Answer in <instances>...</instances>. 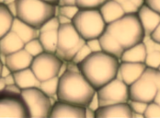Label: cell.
I'll return each instance as SVG.
<instances>
[{"mask_svg":"<svg viewBox=\"0 0 160 118\" xmlns=\"http://www.w3.org/2000/svg\"><path fill=\"white\" fill-rule=\"evenodd\" d=\"M29 118V112L21 93L0 91V118Z\"/></svg>","mask_w":160,"mask_h":118,"instance_id":"10","label":"cell"},{"mask_svg":"<svg viewBox=\"0 0 160 118\" xmlns=\"http://www.w3.org/2000/svg\"><path fill=\"white\" fill-rule=\"evenodd\" d=\"M132 118H144V116L143 115L137 114V113H133V112H132Z\"/></svg>","mask_w":160,"mask_h":118,"instance_id":"50","label":"cell"},{"mask_svg":"<svg viewBox=\"0 0 160 118\" xmlns=\"http://www.w3.org/2000/svg\"><path fill=\"white\" fill-rule=\"evenodd\" d=\"M24 49L33 58L45 52L38 38H35L27 42L24 45Z\"/></svg>","mask_w":160,"mask_h":118,"instance_id":"26","label":"cell"},{"mask_svg":"<svg viewBox=\"0 0 160 118\" xmlns=\"http://www.w3.org/2000/svg\"><path fill=\"white\" fill-rule=\"evenodd\" d=\"M11 73H12V72L6 64H3L1 71V77L4 78Z\"/></svg>","mask_w":160,"mask_h":118,"instance_id":"42","label":"cell"},{"mask_svg":"<svg viewBox=\"0 0 160 118\" xmlns=\"http://www.w3.org/2000/svg\"><path fill=\"white\" fill-rule=\"evenodd\" d=\"M86 44L92 53L102 51L101 45L99 38H94L86 41Z\"/></svg>","mask_w":160,"mask_h":118,"instance_id":"36","label":"cell"},{"mask_svg":"<svg viewBox=\"0 0 160 118\" xmlns=\"http://www.w3.org/2000/svg\"><path fill=\"white\" fill-rule=\"evenodd\" d=\"M150 36L153 40L160 44V22Z\"/></svg>","mask_w":160,"mask_h":118,"instance_id":"39","label":"cell"},{"mask_svg":"<svg viewBox=\"0 0 160 118\" xmlns=\"http://www.w3.org/2000/svg\"><path fill=\"white\" fill-rule=\"evenodd\" d=\"M85 107L58 101L52 107L50 118H85Z\"/></svg>","mask_w":160,"mask_h":118,"instance_id":"12","label":"cell"},{"mask_svg":"<svg viewBox=\"0 0 160 118\" xmlns=\"http://www.w3.org/2000/svg\"><path fill=\"white\" fill-rule=\"evenodd\" d=\"M146 68L145 63L120 62L119 71L122 81L130 86L142 76Z\"/></svg>","mask_w":160,"mask_h":118,"instance_id":"15","label":"cell"},{"mask_svg":"<svg viewBox=\"0 0 160 118\" xmlns=\"http://www.w3.org/2000/svg\"><path fill=\"white\" fill-rule=\"evenodd\" d=\"M85 116L86 118H96V112L88 107H86Z\"/></svg>","mask_w":160,"mask_h":118,"instance_id":"45","label":"cell"},{"mask_svg":"<svg viewBox=\"0 0 160 118\" xmlns=\"http://www.w3.org/2000/svg\"><path fill=\"white\" fill-rule=\"evenodd\" d=\"M105 31L118 43L124 51L142 42L145 36L137 13L125 14L107 24Z\"/></svg>","mask_w":160,"mask_h":118,"instance_id":"3","label":"cell"},{"mask_svg":"<svg viewBox=\"0 0 160 118\" xmlns=\"http://www.w3.org/2000/svg\"><path fill=\"white\" fill-rule=\"evenodd\" d=\"M14 3L16 17L36 30L56 16L57 6L42 0H14Z\"/></svg>","mask_w":160,"mask_h":118,"instance_id":"4","label":"cell"},{"mask_svg":"<svg viewBox=\"0 0 160 118\" xmlns=\"http://www.w3.org/2000/svg\"><path fill=\"white\" fill-rule=\"evenodd\" d=\"M16 84L21 90L39 88L40 81L30 67L13 73Z\"/></svg>","mask_w":160,"mask_h":118,"instance_id":"18","label":"cell"},{"mask_svg":"<svg viewBox=\"0 0 160 118\" xmlns=\"http://www.w3.org/2000/svg\"><path fill=\"white\" fill-rule=\"evenodd\" d=\"M86 44L72 23L62 25L58 30V40L55 55L62 61H72L78 50Z\"/></svg>","mask_w":160,"mask_h":118,"instance_id":"7","label":"cell"},{"mask_svg":"<svg viewBox=\"0 0 160 118\" xmlns=\"http://www.w3.org/2000/svg\"><path fill=\"white\" fill-rule=\"evenodd\" d=\"M96 92L100 107L128 103L130 100L129 86L116 78Z\"/></svg>","mask_w":160,"mask_h":118,"instance_id":"9","label":"cell"},{"mask_svg":"<svg viewBox=\"0 0 160 118\" xmlns=\"http://www.w3.org/2000/svg\"><path fill=\"white\" fill-rule=\"evenodd\" d=\"M25 44L21 38L10 30L0 39V51L5 56L24 48Z\"/></svg>","mask_w":160,"mask_h":118,"instance_id":"17","label":"cell"},{"mask_svg":"<svg viewBox=\"0 0 160 118\" xmlns=\"http://www.w3.org/2000/svg\"><path fill=\"white\" fill-rule=\"evenodd\" d=\"M59 78H52L40 82L39 88L48 97L57 94L59 88Z\"/></svg>","mask_w":160,"mask_h":118,"instance_id":"25","label":"cell"},{"mask_svg":"<svg viewBox=\"0 0 160 118\" xmlns=\"http://www.w3.org/2000/svg\"><path fill=\"white\" fill-rule=\"evenodd\" d=\"M128 103L133 113L143 115L148 105V103L143 102L131 100H129Z\"/></svg>","mask_w":160,"mask_h":118,"instance_id":"33","label":"cell"},{"mask_svg":"<svg viewBox=\"0 0 160 118\" xmlns=\"http://www.w3.org/2000/svg\"><path fill=\"white\" fill-rule=\"evenodd\" d=\"M107 0H76L80 9H99Z\"/></svg>","mask_w":160,"mask_h":118,"instance_id":"28","label":"cell"},{"mask_svg":"<svg viewBox=\"0 0 160 118\" xmlns=\"http://www.w3.org/2000/svg\"><path fill=\"white\" fill-rule=\"evenodd\" d=\"M137 16L145 35H150L160 22V15L144 4L139 8Z\"/></svg>","mask_w":160,"mask_h":118,"instance_id":"13","label":"cell"},{"mask_svg":"<svg viewBox=\"0 0 160 118\" xmlns=\"http://www.w3.org/2000/svg\"><path fill=\"white\" fill-rule=\"evenodd\" d=\"M121 7L125 14H135L139 9L129 0H114Z\"/></svg>","mask_w":160,"mask_h":118,"instance_id":"34","label":"cell"},{"mask_svg":"<svg viewBox=\"0 0 160 118\" xmlns=\"http://www.w3.org/2000/svg\"><path fill=\"white\" fill-rule=\"evenodd\" d=\"M15 17L8 5L0 2V39L11 30Z\"/></svg>","mask_w":160,"mask_h":118,"instance_id":"23","label":"cell"},{"mask_svg":"<svg viewBox=\"0 0 160 118\" xmlns=\"http://www.w3.org/2000/svg\"><path fill=\"white\" fill-rule=\"evenodd\" d=\"M1 51H0V55H1Z\"/></svg>","mask_w":160,"mask_h":118,"instance_id":"53","label":"cell"},{"mask_svg":"<svg viewBox=\"0 0 160 118\" xmlns=\"http://www.w3.org/2000/svg\"><path fill=\"white\" fill-rule=\"evenodd\" d=\"M87 107L90 108L91 110L96 112L100 107V106L99 101L98 98V94L97 92L96 91L94 95L92 97V99L90 100V102L88 103V105Z\"/></svg>","mask_w":160,"mask_h":118,"instance_id":"37","label":"cell"},{"mask_svg":"<svg viewBox=\"0 0 160 118\" xmlns=\"http://www.w3.org/2000/svg\"><path fill=\"white\" fill-rule=\"evenodd\" d=\"M72 23L86 41L99 38L107 25L99 9H80L72 19Z\"/></svg>","mask_w":160,"mask_h":118,"instance_id":"5","label":"cell"},{"mask_svg":"<svg viewBox=\"0 0 160 118\" xmlns=\"http://www.w3.org/2000/svg\"><path fill=\"white\" fill-rule=\"evenodd\" d=\"M132 116V111L128 103L101 106L96 111V118H131Z\"/></svg>","mask_w":160,"mask_h":118,"instance_id":"16","label":"cell"},{"mask_svg":"<svg viewBox=\"0 0 160 118\" xmlns=\"http://www.w3.org/2000/svg\"><path fill=\"white\" fill-rule=\"evenodd\" d=\"M21 94L27 106L29 117L50 118L52 106L49 97L39 88L22 90Z\"/></svg>","mask_w":160,"mask_h":118,"instance_id":"8","label":"cell"},{"mask_svg":"<svg viewBox=\"0 0 160 118\" xmlns=\"http://www.w3.org/2000/svg\"><path fill=\"white\" fill-rule=\"evenodd\" d=\"M66 5H77L76 0H59L57 6H62Z\"/></svg>","mask_w":160,"mask_h":118,"instance_id":"43","label":"cell"},{"mask_svg":"<svg viewBox=\"0 0 160 118\" xmlns=\"http://www.w3.org/2000/svg\"><path fill=\"white\" fill-rule=\"evenodd\" d=\"M77 64L68 62L66 73L59 78V101L86 107L96 92Z\"/></svg>","mask_w":160,"mask_h":118,"instance_id":"1","label":"cell"},{"mask_svg":"<svg viewBox=\"0 0 160 118\" xmlns=\"http://www.w3.org/2000/svg\"><path fill=\"white\" fill-rule=\"evenodd\" d=\"M138 9L145 4V0H129Z\"/></svg>","mask_w":160,"mask_h":118,"instance_id":"46","label":"cell"},{"mask_svg":"<svg viewBox=\"0 0 160 118\" xmlns=\"http://www.w3.org/2000/svg\"><path fill=\"white\" fill-rule=\"evenodd\" d=\"M11 30L14 31L25 44L32 39L38 38L39 36V30L31 27L17 17L15 18Z\"/></svg>","mask_w":160,"mask_h":118,"instance_id":"20","label":"cell"},{"mask_svg":"<svg viewBox=\"0 0 160 118\" xmlns=\"http://www.w3.org/2000/svg\"><path fill=\"white\" fill-rule=\"evenodd\" d=\"M160 90V72L147 67L142 74L129 86L130 100L149 103Z\"/></svg>","mask_w":160,"mask_h":118,"instance_id":"6","label":"cell"},{"mask_svg":"<svg viewBox=\"0 0 160 118\" xmlns=\"http://www.w3.org/2000/svg\"><path fill=\"white\" fill-rule=\"evenodd\" d=\"M91 53L90 49L85 44L78 50L71 62L78 65L86 59Z\"/></svg>","mask_w":160,"mask_h":118,"instance_id":"30","label":"cell"},{"mask_svg":"<svg viewBox=\"0 0 160 118\" xmlns=\"http://www.w3.org/2000/svg\"><path fill=\"white\" fill-rule=\"evenodd\" d=\"M63 62L55 54L44 52L33 58L30 68L38 79L42 82L58 77Z\"/></svg>","mask_w":160,"mask_h":118,"instance_id":"11","label":"cell"},{"mask_svg":"<svg viewBox=\"0 0 160 118\" xmlns=\"http://www.w3.org/2000/svg\"><path fill=\"white\" fill-rule=\"evenodd\" d=\"M146 118H160V106L154 101L148 103L144 114Z\"/></svg>","mask_w":160,"mask_h":118,"instance_id":"31","label":"cell"},{"mask_svg":"<svg viewBox=\"0 0 160 118\" xmlns=\"http://www.w3.org/2000/svg\"><path fill=\"white\" fill-rule=\"evenodd\" d=\"M60 25L57 17H53L49 20L43 26H42L39 31H58L60 28Z\"/></svg>","mask_w":160,"mask_h":118,"instance_id":"35","label":"cell"},{"mask_svg":"<svg viewBox=\"0 0 160 118\" xmlns=\"http://www.w3.org/2000/svg\"><path fill=\"white\" fill-rule=\"evenodd\" d=\"M42 1L56 6L58 5V2H59V0H42Z\"/></svg>","mask_w":160,"mask_h":118,"instance_id":"49","label":"cell"},{"mask_svg":"<svg viewBox=\"0 0 160 118\" xmlns=\"http://www.w3.org/2000/svg\"><path fill=\"white\" fill-rule=\"evenodd\" d=\"M158 70H159V71L160 72V66L159 67V68H158Z\"/></svg>","mask_w":160,"mask_h":118,"instance_id":"52","label":"cell"},{"mask_svg":"<svg viewBox=\"0 0 160 118\" xmlns=\"http://www.w3.org/2000/svg\"><path fill=\"white\" fill-rule=\"evenodd\" d=\"M3 64L2 63V62L0 60V77H1V71H2V67Z\"/></svg>","mask_w":160,"mask_h":118,"instance_id":"51","label":"cell"},{"mask_svg":"<svg viewBox=\"0 0 160 118\" xmlns=\"http://www.w3.org/2000/svg\"><path fill=\"white\" fill-rule=\"evenodd\" d=\"M56 17H57L59 23L61 25L72 23V20L65 17V16L61 15H58Z\"/></svg>","mask_w":160,"mask_h":118,"instance_id":"40","label":"cell"},{"mask_svg":"<svg viewBox=\"0 0 160 118\" xmlns=\"http://www.w3.org/2000/svg\"><path fill=\"white\" fill-rule=\"evenodd\" d=\"M33 58L23 48L6 56L5 64L14 73L31 67Z\"/></svg>","mask_w":160,"mask_h":118,"instance_id":"14","label":"cell"},{"mask_svg":"<svg viewBox=\"0 0 160 118\" xmlns=\"http://www.w3.org/2000/svg\"><path fill=\"white\" fill-rule=\"evenodd\" d=\"M144 63L147 67L158 69L160 66V51L147 53Z\"/></svg>","mask_w":160,"mask_h":118,"instance_id":"29","label":"cell"},{"mask_svg":"<svg viewBox=\"0 0 160 118\" xmlns=\"http://www.w3.org/2000/svg\"><path fill=\"white\" fill-rule=\"evenodd\" d=\"M6 87L4 78H3L0 77V91L4 90Z\"/></svg>","mask_w":160,"mask_h":118,"instance_id":"47","label":"cell"},{"mask_svg":"<svg viewBox=\"0 0 160 118\" xmlns=\"http://www.w3.org/2000/svg\"><path fill=\"white\" fill-rule=\"evenodd\" d=\"M147 54L143 42H141L125 50L120 61L123 62L144 63Z\"/></svg>","mask_w":160,"mask_h":118,"instance_id":"21","label":"cell"},{"mask_svg":"<svg viewBox=\"0 0 160 118\" xmlns=\"http://www.w3.org/2000/svg\"><path fill=\"white\" fill-rule=\"evenodd\" d=\"M145 4L160 15V0H145Z\"/></svg>","mask_w":160,"mask_h":118,"instance_id":"38","label":"cell"},{"mask_svg":"<svg viewBox=\"0 0 160 118\" xmlns=\"http://www.w3.org/2000/svg\"><path fill=\"white\" fill-rule=\"evenodd\" d=\"M79 10L77 5L57 6L56 16L58 15H62L72 20Z\"/></svg>","mask_w":160,"mask_h":118,"instance_id":"27","label":"cell"},{"mask_svg":"<svg viewBox=\"0 0 160 118\" xmlns=\"http://www.w3.org/2000/svg\"><path fill=\"white\" fill-rule=\"evenodd\" d=\"M154 101L160 106V90L158 91V93H157L155 99H154Z\"/></svg>","mask_w":160,"mask_h":118,"instance_id":"48","label":"cell"},{"mask_svg":"<svg viewBox=\"0 0 160 118\" xmlns=\"http://www.w3.org/2000/svg\"><path fill=\"white\" fill-rule=\"evenodd\" d=\"M99 39L103 52L120 59L124 50L110 34L104 31Z\"/></svg>","mask_w":160,"mask_h":118,"instance_id":"22","label":"cell"},{"mask_svg":"<svg viewBox=\"0 0 160 118\" xmlns=\"http://www.w3.org/2000/svg\"><path fill=\"white\" fill-rule=\"evenodd\" d=\"M39 40L45 52L55 54L58 40V31H39Z\"/></svg>","mask_w":160,"mask_h":118,"instance_id":"24","label":"cell"},{"mask_svg":"<svg viewBox=\"0 0 160 118\" xmlns=\"http://www.w3.org/2000/svg\"><path fill=\"white\" fill-rule=\"evenodd\" d=\"M99 10L107 24L115 21L125 15L121 7L114 0H107Z\"/></svg>","mask_w":160,"mask_h":118,"instance_id":"19","label":"cell"},{"mask_svg":"<svg viewBox=\"0 0 160 118\" xmlns=\"http://www.w3.org/2000/svg\"><path fill=\"white\" fill-rule=\"evenodd\" d=\"M142 42L145 47L147 53L160 51V44L153 40L150 35H145Z\"/></svg>","mask_w":160,"mask_h":118,"instance_id":"32","label":"cell"},{"mask_svg":"<svg viewBox=\"0 0 160 118\" xmlns=\"http://www.w3.org/2000/svg\"><path fill=\"white\" fill-rule=\"evenodd\" d=\"M4 78L6 86H11V85L16 84L15 78H14L13 73Z\"/></svg>","mask_w":160,"mask_h":118,"instance_id":"44","label":"cell"},{"mask_svg":"<svg viewBox=\"0 0 160 118\" xmlns=\"http://www.w3.org/2000/svg\"><path fill=\"white\" fill-rule=\"evenodd\" d=\"M120 63V60L102 51L91 53L78 65L83 75L97 91L115 78Z\"/></svg>","mask_w":160,"mask_h":118,"instance_id":"2","label":"cell"},{"mask_svg":"<svg viewBox=\"0 0 160 118\" xmlns=\"http://www.w3.org/2000/svg\"><path fill=\"white\" fill-rule=\"evenodd\" d=\"M68 62H63L62 64L59 69V72H58V77L59 78L62 76L66 73L68 70Z\"/></svg>","mask_w":160,"mask_h":118,"instance_id":"41","label":"cell"}]
</instances>
